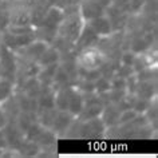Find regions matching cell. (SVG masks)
Listing matches in <instances>:
<instances>
[{
    "label": "cell",
    "instance_id": "6da1fadb",
    "mask_svg": "<svg viewBox=\"0 0 158 158\" xmlns=\"http://www.w3.org/2000/svg\"><path fill=\"white\" fill-rule=\"evenodd\" d=\"M82 20H83V19L81 18L79 12L64 15V19L62 20V23L59 24L58 30H56L58 35L62 36L63 39H66L71 44H75L79 34H81L82 27H83Z\"/></svg>",
    "mask_w": 158,
    "mask_h": 158
},
{
    "label": "cell",
    "instance_id": "7a4b0ae2",
    "mask_svg": "<svg viewBox=\"0 0 158 158\" xmlns=\"http://www.w3.org/2000/svg\"><path fill=\"white\" fill-rule=\"evenodd\" d=\"M18 75V60L15 52L0 43V78L15 82Z\"/></svg>",
    "mask_w": 158,
    "mask_h": 158
},
{
    "label": "cell",
    "instance_id": "3957f363",
    "mask_svg": "<svg viewBox=\"0 0 158 158\" xmlns=\"http://www.w3.org/2000/svg\"><path fill=\"white\" fill-rule=\"evenodd\" d=\"M75 62L79 67L86 70H93V69H101L102 64L105 62V56L101 52L90 48L83 50V52L79 55L78 58H75Z\"/></svg>",
    "mask_w": 158,
    "mask_h": 158
},
{
    "label": "cell",
    "instance_id": "277c9868",
    "mask_svg": "<svg viewBox=\"0 0 158 158\" xmlns=\"http://www.w3.org/2000/svg\"><path fill=\"white\" fill-rule=\"evenodd\" d=\"M34 40H35V31L31 34H23V35H15L6 31L2 36V44H4L12 51L20 50Z\"/></svg>",
    "mask_w": 158,
    "mask_h": 158
},
{
    "label": "cell",
    "instance_id": "5b68a950",
    "mask_svg": "<svg viewBox=\"0 0 158 158\" xmlns=\"http://www.w3.org/2000/svg\"><path fill=\"white\" fill-rule=\"evenodd\" d=\"M0 130H2V133H3V137H4V139L7 142L8 149L18 150L19 146L22 145V142L24 141V133L18 127L16 123H15L14 121H11Z\"/></svg>",
    "mask_w": 158,
    "mask_h": 158
},
{
    "label": "cell",
    "instance_id": "8992f818",
    "mask_svg": "<svg viewBox=\"0 0 158 158\" xmlns=\"http://www.w3.org/2000/svg\"><path fill=\"white\" fill-rule=\"evenodd\" d=\"M105 14V7L101 6L95 0H83L79 6V15L85 20H91V19L101 16Z\"/></svg>",
    "mask_w": 158,
    "mask_h": 158
},
{
    "label": "cell",
    "instance_id": "52a82bcc",
    "mask_svg": "<svg viewBox=\"0 0 158 158\" xmlns=\"http://www.w3.org/2000/svg\"><path fill=\"white\" fill-rule=\"evenodd\" d=\"M63 19H64V11L60 7L51 6L47 8L44 18H43V20L39 26L47 27V28H51V30H58V27L62 23Z\"/></svg>",
    "mask_w": 158,
    "mask_h": 158
},
{
    "label": "cell",
    "instance_id": "ba28073f",
    "mask_svg": "<svg viewBox=\"0 0 158 158\" xmlns=\"http://www.w3.org/2000/svg\"><path fill=\"white\" fill-rule=\"evenodd\" d=\"M98 42H99V36L94 32V30L89 24H86L82 27L81 34L75 42V47H78L79 50H86L94 44H98Z\"/></svg>",
    "mask_w": 158,
    "mask_h": 158
},
{
    "label": "cell",
    "instance_id": "9c48e42d",
    "mask_svg": "<svg viewBox=\"0 0 158 158\" xmlns=\"http://www.w3.org/2000/svg\"><path fill=\"white\" fill-rule=\"evenodd\" d=\"M74 118L75 117L73 114H70L69 111H60V110H58L56 115H55V119H54V123L51 126V130H52L56 135H64L67 129L73 123Z\"/></svg>",
    "mask_w": 158,
    "mask_h": 158
},
{
    "label": "cell",
    "instance_id": "30bf717a",
    "mask_svg": "<svg viewBox=\"0 0 158 158\" xmlns=\"http://www.w3.org/2000/svg\"><path fill=\"white\" fill-rule=\"evenodd\" d=\"M87 24L94 30L98 36H110V34L113 32V27H111V22L110 19L106 16V15H101V16H97L89 20Z\"/></svg>",
    "mask_w": 158,
    "mask_h": 158
},
{
    "label": "cell",
    "instance_id": "8fae6325",
    "mask_svg": "<svg viewBox=\"0 0 158 158\" xmlns=\"http://www.w3.org/2000/svg\"><path fill=\"white\" fill-rule=\"evenodd\" d=\"M119 114H121V110L118 109L117 105L109 103V105L103 106V109H102L101 119L105 123L106 127H113V126H117L118 125Z\"/></svg>",
    "mask_w": 158,
    "mask_h": 158
},
{
    "label": "cell",
    "instance_id": "7c38bea8",
    "mask_svg": "<svg viewBox=\"0 0 158 158\" xmlns=\"http://www.w3.org/2000/svg\"><path fill=\"white\" fill-rule=\"evenodd\" d=\"M83 107H85L83 94L79 91V90H77V87H75L73 94H71V97H70L67 111H69L70 114H73L74 117H78V114L82 111V109Z\"/></svg>",
    "mask_w": 158,
    "mask_h": 158
},
{
    "label": "cell",
    "instance_id": "4fadbf2b",
    "mask_svg": "<svg viewBox=\"0 0 158 158\" xmlns=\"http://www.w3.org/2000/svg\"><path fill=\"white\" fill-rule=\"evenodd\" d=\"M58 110L55 107H50V109H43L39 107L36 111V121L40 123L44 129H51V126L54 123L55 115H56Z\"/></svg>",
    "mask_w": 158,
    "mask_h": 158
},
{
    "label": "cell",
    "instance_id": "5bb4252c",
    "mask_svg": "<svg viewBox=\"0 0 158 158\" xmlns=\"http://www.w3.org/2000/svg\"><path fill=\"white\" fill-rule=\"evenodd\" d=\"M59 62H60V52L54 46H47V48L43 51L40 58L38 59V64L40 67L52 64V63H59Z\"/></svg>",
    "mask_w": 158,
    "mask_h": 158
},
{
    "label": "cell",
    "instance_id": "9a60e30c",
    "mask_svg": "<svg viewBox=\"0 0 158 158\" xmlns=\"http://www.w3.org/2000/svg\"><path fill=\"white\" fill-rule=\"evenodd\" d=\"M154 94H156V85H154L152 81H139L137 85L134 95L138 98H143V99L152 101Z\"/></svg>",
    "mask_w": 158,
    "mask_h": 158
},
{
    "label": "cell",
    "instance_id": "2e32d148",
    "mask_svg": "<svg viewBox=\"0 0 158 158\" xmlns=\"http://www.w3.org/2000/svg\"><path fill=\"white\" fill-rule=\"evenodd\" d=\"M18 99V105H19V109L20 111H24V113H36L38 111V98H32V97H28L26 94H19L16 97Z\"/></svg>",
    "mask_w": 158,
    "mask_h": 158
},
{
    "label": "cell",
    "instance_id": "e0dca14e",
    "mask_svg": "<svg viewBox=\"0 0 158 158\" xmlns=\"http://www.w3.org/2000/svg\"><path fill=\"white\" fill-rule=\"evenodd\" d=\"M105 105H86L82 111L78 114V119L79 121H89V119H93V118H98L101 117V113H102V109H103Z\"/></svg>",
    "mask_w": 158,
    "mask_h": 158
},
{
    "label": "cell",
    "instance_id": "ac0fdd59",
    "mask_svg": "<svg viewBox=\"0 0 158 158\" xmlns=\"http://www.w3.org/2000/svg\"><path fill=\"white\" fill-rule=\"evenodd\" d=\"M55 139H56V134L51 129H43V131L39 134V137L34 142H36L40 149H48L54 146Z\"/></svg>",
    "mask_w": 158,
    "mask_h": 158
},
{
    "label": "cell",
    "instance_id": "d6986e66",
    "mask_svg": "<svg viewBox=\"0 0 158 158\" xmlns=\"http://www.w3.org/2000/svg\"><path fill=\"white\" fill-rule=\"evenodd\" d=\"M40 150L42 149L39 148V145L36 143V142L24 139L22 142V145L19 146V149L16 150V152H19L20 156H24V157H34V156H39Z\"/></svg>",
    "mask_w": 158,
    "mask_h": 158
},
{
    "label": "cell",
    "instance_id": "ffe728a7",
    "mask_svg": "<svg viewBox=\"0 0 158 158\" xmlns=\"http://www.w3.org/2000/svg\"><path fill=\"white\" fill-rule=\"evenodd\" d=\"M14 91H15V82L11 81V79L0 78V103H3L10 97H12Z\"/></svg>",
    "mask_w": 158,
    "mask_h": 158
},
{
    "label": "cell",
    "instance_id": "44dd1931",
    "mask_svg": "<svg viewBox=\"0 0 158 158\" xmlns=\"http://www.w3.org/2000/svg\"><path fill=\"white\" fill-rule=\"evenodd\" d=\"M71 81V77L67 71L63 69V67L59 64L56 71H55V75H54V81H52V86H56V87H62V86H66L69 85Z\"/></svg>",
    "mask_w": 158,
    "mask_h": 158
},
{
    "label": "cell",
    "instance_id": "7402d4cb",
    "mask_svg": "<svg viewBox=\"0 0 158 158\" xmlns=\"http://www.w3.org/2000/svg\"><path fill=\"white\" fill-rule=\"evenodd\" d=\"M150 48V43L146 40L143 36H138L131 42L130 44V51H133L134 54H142L146 50Z\"/></svg>",
    "mask_w": 158,
    "mask_h": 158
},
{
    "label": "cell",
    "instance_id": "603a6c76",
    "mask_svg": "<svg viewBox=\"0 0 158 158\" xmlns=\"http://www.w3.org/2000/svg\"><path fill=\"white\" fill-rule=\"evenodd\" d=\"M43 129H44V127H43V126L39 123L38 121H35L34 123L26 130V133H24V139H27V141H35V139H36V138L39 137V134L43 131Z\"/></svg>",
    "mask_w": 158,
    "mask_h": 158
},
{
    "label": "cell",
    "instance_id": "cb8c5ba5",
    "mask_svg": "<svg viewBox=\"0 0 158 158\" xmlns=\"http://www.w3.org/2000/svg\"><path fill=\"white\" fill-rule=\"evenodd\" d=\"M94 87H95V93L97 94H105L110 90V78L101 75L98 79L94 81Z\"/></svg>",
    "mask_w": 158,
    "mask_h": 158
},
{
    "label": "cell",
    "instance_id": "d4e9b609",
    "mask_svg": "<svg viewBox=\"0 0 158 158\" xmlns=\"http://www.w3.org/2000/svg\"><path fill=\"white\" fill-rule=\"evenodd\" d=\"M150 103H152V101H148V99H143V98L135 97V99H134V102H133L131 109H133L137 114H145L146 110L149 109Z\"/></svg>",
    "mask_w": 158,
    "mask_h": 158
},
{
    "label": "cell",
    "instance_id": "484cf974",
    "mask_svg": "<svg viewBox=\"0 0 158 158\" xmlns=\"http://www.w3.org/2000/svg\"><path fill=\"white\" fill-rule=\"evenodd\" d=\"M138 114L134 111L133 109H127V110H123L121 111L119 114V119H118V125H126V123H130L134 118H135Z\"/></svg>",
    "mask_w": 158,
    "mask_h": 158
},
{
    "label": "cell",
    "instance_id": "4316f807",
    "mask_svg": "<svg viewBox=\"0 0 158 158\" xmlns=\"http://www.w3.org/2000/svg\"><path fill=\"white\" fill-rule=\"evenodd\" d=\"M129 4L130 0H111V6L125 14H129Z\"/></svg>",
    "mask_w": 158,
    "mask_h": 158
},
{
    "label": "cell",
    "instance_id": "83f0119b",
    "mask_svg": "<svg viewBox=\"0 0 158 158\" xmlns=\"http://www.w3.org/2000/svg\"><path fill=\"white\" fill-rule=\"evenodd\" d=\"M137 56V54H134L133 51H127V52H125L123 55L121 56V62H122V64H127V66H131L133 64V62H134V59H135Z\"/></svg>",
    "mask_w": 158,
    "mask_h": 158
},
{
    "label": "cell",
    "instance_id": "f1b7e54d",
    "mask_svg": "<svg viewBox=\"0 0 158 158\" xmlns=\"http://www.w3.org/2000/svg\"><path fill=\"white\" fill-rule=\"evenodd\" d=\"M8 123V119H7V117H6V114L3 113V110L2 107H0V129H3L4 126Z\"/></svg>",
    "mask_w": 158,
    "mask_h": 158
}]
</instances>
